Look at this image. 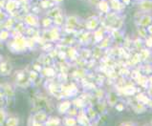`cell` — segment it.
Returning <instances> with one entry per match:
<instances>
[{
  "mask_svg": "<svg viewBox=\"0 0 152 126\" xmlns=\"http://www.w3.org/2000/svg\"><path fill=\"white\" fill-rule=\"evenodd\" d=\"M27 46V40L23 37L18 36L17 38L12 42L11 44V49L15 50V52H19V51H24L25 47Z\"/></svg>",
  "mask_w": 152,
  "mask_h": 126,
  "instance_id": "6da1fadb",
  "label": "cell"
},
{
  "mask_svg": "<svg viewBox=\"0 0 152 126\" xmlns=\"http://www.w3.org/2000/svg\"><path fill=\"white\" fill-rule=\"evenodd\" d=\"M0 88L5 94V97L7 98H12L15 95V89L10 83H2L0 84Z\"/></svg>",
  "mask_w": 152,
  "mask_h": 126,
  "instance_id": "7a4b0ae2",
  "label": "cell"
},
{
  "mask_svg": "<svg viewBox=\"0 0 152 126\" xmlns=\"http://www.w3.org/2000/svg\"><path fill=\"white\" fill-rule=\"evenodd\" d=\"M24 21L28 26H32V27H36V26H37L38 24H39V20H38L37 16L33 15V14H30V15H26L25 18H24Z\"/></svg>",
  "mask_w": 152,
  "mask_h": 126,
  "instance_id": "3957f363",
  "label": "cell"
},
{
  "mask_svg": "<svg viewBox=\"0 0 152 126\" xmlns=\"http://www.w3.org/2000/svg\"><path fill=\"white\" fill-rule=\"evenodd\" d=\"M33 119L37 122L43 124L47 120V119H48V115H47V113L45 111H38L34 115Z\"/></svg>",
  "mask_w": 152,
  "mask_h": 126,
  "instance_id": "277c9868",
  "label": "cell"
},
{
  "mask_svg": "<svg viewBox=\"0 0 152 126\" xmlns=\"http://www.w3.org/2000/svg\"><path fill=\"white\" fill-rule=\"evenodd\" d=\"M72 106V103L71 101H62L58 103V110L60 114H66V112L69 110V108Z\"/></svg>",
  "mask_w": 152,
  "mask_h": 126,
  "instance_id": "5b68a950",
  "label": "cell"
},
{
  "mask_svg": "<svg viewBox=\"0 0 152 126\" xmlns=\"http://www.w3.org/2000/svg\"><path fill=\"white\" fill-rule=\"evenodd\" d=\"M18 4H19V2L16 1V0H8L7 3L5 4L6 11L8 12H15V10L17 9V6H18Z\"/></svg>",
  "mask_w": 152,
  "mask_h": 126,
  "instance_id": "8992f818",
  "label": "cell"
},
{
  "mask_svg": "<svg viewBox=\"0 0 152 126\" xmlns=\"http://www.w3.org/2000/svg\"><path fill=\"white\" fill-rule=\"evenodd\" d=\"M150 23H151V17L150 15H142L138 20V26H140V27L146 28L147 26L150 25Z\"/></svg>",
  "mask_w": 152,
  "mask_h": 126,
  "instance_id": "52a82bcc",
  "label": "cell"
},
{
  "mask_svg": "<svg viewBox=\"0 0 152 126\" xmlns=\"http://www.w3.org/2000/svg\"><path fill=\"white\" fill-rule=\"evenodd\" d=\"M139 8L142 12H150L151 11V1L150 0H140Z\"/></svg>",
  "mask_w": 152,
  "mask_h": 126,
  "instance_id": "ba28073f",
  "label": "cell"
},
{
  "mask_svg": "<svg viewBox=\"0 0 152 126\" xmlns=\"http://www.w3.org/2000/svg\"><path fill=\"white\" fill-rule=\"evenodd\" d=\"M12 71V66L8 62L0 63V75L7 76Z\"/></svg>",
  "mask_w": 152,
  "mask_h": 126,
  "instance_id": "9c48e42d",
  "label": "cell"
},
{
  "mask_svg": "<svg viewBox=\"0 0 152 126\" xmlns=\"http://www.w3.org/2000/svg\"><path fill=\"white\" fill-rule=\"evenodd\" d=\"M99 26V20L96 17H92V18H89L86 22V27L88 30H96L97 27Z\"/></svg>",
  "mask_w": 152,
  "mask_h": 126,
  "instance_id": "30bf717a",
  "label": "cell"
},
{
  "mask_svg": "<svg viewBox=\"0 0 152 126\" xmlns=\"http://www.w3.org/2000/svg\"><path fill=\"white\" fill-rule=\"evenodd\" d=\"M5 124L8 126H15L19 124V119L15 116L7 117V119L5 121Z\"/></svg>",
  "mask_w": 152,
  "mask_h": 126,
  "instance_id": "8fae6325",
  "label": "cell"
},
{
  "mask_svg": "<svg viewBox=\"0 0 152 126\" xmlns=\"http://www.w3.org/2000/svg\"><path fill=\"white\" fill-rule=\"evenodd\" d=\"M62 121L60 120V119H58V117H48V119L44 122V124L46 125H59L61 124Z\"/></svg>",
  "mask_w": 152,
  "mask_h": 126,
  "instance_id": "7c38bea8",
  "label": "cell"
},
{
  "mask_svg": "<svg viewBox=\"0 0 152 126\" xmlns=\"http://www.w3.org/2000/svg\"><path fill=\"white\" fill-rule=\"evenodd\" d=\"M99 9L102 12L107 14V12H109L110 6H109V4H108V2L106 1V0H102V1L99 3Z\"/></svg>",
  "mask_w": 152,
  "mask_h": 126,
  "instance_id": "4fadbf2b",
  "label": "cell"
},
{
  "mask_svg": "<svg viewBox=\"0 0 152 126\" xmlns=\"http://www.w3.org/2000/svg\"><path fill=\"white\" fill-rule=\"evenodd\" d=\"M60 14H61V9L58 7H54V8H52L51 10H49L47 15L51 17V18H54V17H56V15H58Z\"/></svg>",
  "mask_w": 152,
  "mask_h": 126,
  "instance_id": "5bb4252c",
  "label": "cell"
},
{
  "mask_svg": "<svg viewBox=\"0 0 152 126\" xmlns=\"http://www.w3.org/2000/svg\"><path fill=\"white\" fill-rule=\"evenodd\" d=\"M64 22V16L60 14L58 15H56V17L53 18V24H55L56 27H59V26H61Z\"/></svg>",
  "mask_w": 152,
  "mask_h": 126,
  "instance_id": "9a60e30c",
  "label": "cell"
},
{
  "mask_svg": "<svg viewBox=\"0 0 152 126\" xmlns=\"http://www.w3.org/2000/svg\"><path fill=\"white\" fill-rule=\"evenodd\" d=\"M77 22H79V19H77V17L75 15H71L67 18V24L68 26H71L72 28H75L77 25Z\"/></svg>",
  "mask_w": 152,
  "mask_h": 126,
  "instance_id": "2e32d148",
  "label": "cell"
},
{
  "mask_svg": "<svg viewBox=\"0 0 152 126\" xmlns=\"http://www.w3.org/2000/svg\"><path fill=\"white\" fill-rule=\"evenodd\" d=\"M10 38V32L7 29H4L0 32V41L1 42H6Z\"/></svg>",
  "mask_w": 152,
  "mask_h": 126,
  "instance_id": "e0dca14e",
  "label": "cell"
},
{
  "mask_svg": "<svg viewBox=\"0 0 152 126\" xmlns=\"http://www.w3.org/2000/svg\"><path fill=\"white\" fill-rule=\"evenodd\" d=\"M7 117H8V114H7L6 110L4 109L3 107H0V125L5 124Z\"/></svg>",
  "mask_w": 152,
  "mask_h": 126,
  "instance_id": "ac0fdd59",
  "label": "cell"
},
{
  "mask_svg": "<svg viewBox=\"0 0 152 126\" xmlns=\"http://www.w3.org/2000/svg\"><path fill=\"white\" fill-rule=\"evenodd\" d=\"M41 25L44 28H49L51 25H53V18H51L49 16H46L41 20Z\"/></svg>",
  "mask_w": 152,
  "mask_h": 126,
  "instance_id": "d6986e66",
  "label": "cell"
},
{
  "mask_svg": "<svg viewBox=\"0 0 152 126\" xmlns=\"http://www.w3.org/2000/svg\"><path fill=\"white\" fill-rule=\"evenodd\" d=\"M63 123L65 125H76L77 123V120L75 119V118H73V117H68V118H65L64 120H63Z\"/></svg>",
  "mask_w": 152,
  "mask_h": 126,
  "instance_id": "ffe728a7",
  "label": "cell"
},
{
  "mask_svg": "<svg viewBox=\"0 0 152 126\" xmlns=\"http://www.w3.org/2000/svg\"><path fill=\"white\" fill-rule=\"evenodd\" d=\"M108 103L110 105H114V104L117 103V97L115 94H110L108 95Z\"/></svg>",
  "mask_w": 152,
  "mask_h": 126,
  "instance_id": "44dd1931",
  "label": "cell"
},
{
  "mask_svg": "<svg viewBox=\"0 0 152 126\" xmlns=\"http://www.w3.org/2000/svg\"><path fill=\"white\" fill-rule=\"evenodd\" d=\"M86 115H87V117L89 118V119H95V117L97 116V113L95 112V111L92 109V108L90 107V108H88V109H87V114H86Z\"/></svg>",
  "mask_w": 152,
  "mask_h": 126,
  "instance_id": "7402d4cb",
  "label": "cell"
},
{
  "mask_svg": "<svg viewBox=\"0 0 152 126\" xmlns=\"http://www.w3.org/2000/svg\"><path fill=\"white\" fill-rule=\"evenodd\" d=\"M37 76H38V72H37V71H32V72H30L29 79L31 80V81H34L36 79H37Z\"/></svg>",
  "mask_w": 152,
  "mask_h": 126,
  "instance_id": "603a6c76",
  "label": "cell"
},
{
  "mask_svg": "<svg viewBox=\"0 0 152 126\" xmlns=\"http://www.w3.org/2000/svg\"><path fill=\"white\" fill-rule=\"evenodd\" d=\"M115 108H116V109L118 110L119 112H121V111H124V104H123V103H116V104H115Z\"/></svg>",
  "mask_w": 152,
  "mask_h": 126,
  "instance_id": "cb8c5ba5",
  "label": "cell"
},
{
  "mask_svg": "<svg viewBox=\"0 0 152 126\" xmlns=\"http://www.w3.org/2000/svg\"><path fill=\"white\" fill-rule=\"evenodd\" d=\"M5 98V94H4V92L2 91V89L0 88V101H2V99Z\"/></svg>",
  "mask_w": 152,
  "mask_h": 126,
  "instance_id": "d4e9b609",
  "label": "cell"
},
{
  "mask_svg": "<svg viewBox=\"0 0 152 126\" xmlns=\"http://www.w3.org/2000/svg\"><path fill=\"white\" fill-rule=\"evenodd\" d=\"M51 1L53 2L54 4H55V3H56V4H59V3H61V2L63 1V0H51Z\"/></svg>",
  "mask_w": 152,
  "mask_h": 126,
  "instance_id": "484cf974",
  "label": "cell"
},
{
  "mask_svg": "<svg viewBox=\"0 0 152 126\" xmlns=\"http://www.w3.org/2000/svg\"><path fill=\"white\" fill-rule=\"evenodd\" d=\"M123 2L125 5H129V0H123Z\"/></svg>",
  "mask_w": 152,
  "mask_h": 126,
  "instance_id": "4316f807",
  "label": "cell"
},
{
  "mask_svg": "<svg viewBox=\"0 0 152 126\" xmlns=\"http://www.w3.org/2000/svg\"><path fill=\"white\" fill-rule=\"evenodd\" d=\"M136 1H140V0H136Z\"/></svg>",
  "mask_w": 152,
  "mask_h": 126,
  "instance_id": "83f0119b",
  "label": "cell"
}]
</instances>
